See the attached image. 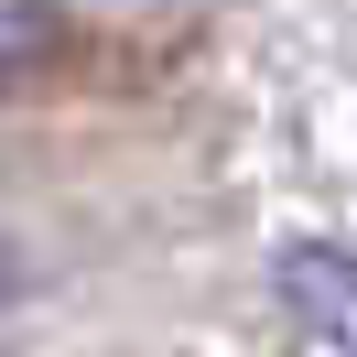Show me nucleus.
Instances as JSON below:
<instances>
[{
  "mask_svg": "<svg viewBox=\"0 0 357 357\" xmlns=\"http://www.w3.org/2000/svg\"><path fill=\"white\" fill-rule=\"evenodd\" d=\"M22 292H33V260H22V238H11V227H0V314L22 303Z\"/></svg>",
  "mask_w": 357,
  "mask_h": 357,
  "instance_id": "obj_2",
  "label": "nucleus"
},
{
  "mask_svg": "<svg viewBox=\"0 0 357 357\" xmlns=\"http://www.w3.org/2000/svg\"><path fill=\"white\" fill-rule=\"evenodd\" d=\"M271 292H282V314H292L325 357H357V249L292 238L282 260H271Z\"/></svg>",
  "mask_w": 357,
  "mask_h": 357,
  "instance_id": "obj_1",
  "label": "nucleus"
}]
</instances>
